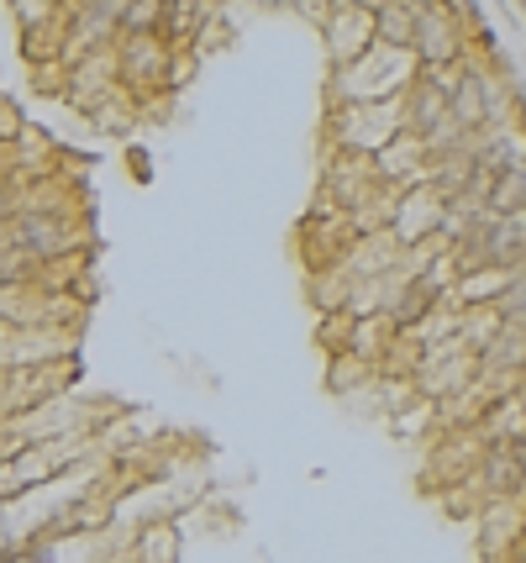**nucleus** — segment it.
I'll return each instance as SVG.
<instances>
[{"mask_svg":"<svg viewBox=\"0 0 526 563\" xmlns=\"http://www.w3.org/2000/svg\"><path fill=\"white\" fill-rule=\"evenodd\" d=\"M416 58L395 48H369L358 64L348 69H326V90H322V111H337V106H363V100H401L416 79Z\"/></svg>","mask_w":526,"mask_h":563,"instance_id":"f257e3e1","label":"nucleus"},{"mask_svg":"<svg viewBox=\"0 0 526 563\" xmlns=\"http://www.w3.org/2000/svg\"><path fill=\"white\" fill-rule=\"evenodd\" d=\"M401 137V100H363L322 111V147L326 153H369L379 158Z\"/></svg>","mask_w":526,"mask_h":563,"instance_id":"f03ea898","label":"nucleus"},{"mask_svg":"<svg viewBox=\"0 0 526 563\" xmlns=\"http://www.w3.org/2000/svg\"><path fill=\"white\" fill-rule=\"evenodd\" d=\"M116 69H122V90L137 106H153L175 90V48L153 32V37H122L116 43Z\"/></svg>","mask_w":526,"mask_h":563,"instance_id":"7ed1b4c3","label":"nucleus"},{"mask_svg":"<svg viewBox=\"0 0 526 563\" xmlns=\"http://www.w3.org/2000/svg\"><path fill=\"white\" fill-rule=\"evenodd\" d=\"M358 221L343 217V211H305L295 221V258H301L305 279L311 274H326V269H343L358 247Z\"/></svg>","mask_w":526,"mask_h":563,"instance_id":"20e7f679","label":"nucleus"},{"mask_svg":"<svg viewBox=\"0 0 526 563\" xmlns=\"http://www.w3.org/2000/svg\"><path fill=\"white\" fill-rule=\"evenodd\" d=\"M322 53H326V69H348L358 64L363 53L374 48V5L369 0H322Z\"/></svg>","mask_w":526,"mask_h":563,"instance_id":"39448f33","label":"nucleus"},{"mask_svg":"<svg viewBox=\"0 0 526 563\" xmlns=\"http://www.w3.org/2000/svg\"><path fill=\"white\" fill-rule=\"evenodd\" d=\"M416 69H448L469 58V37H463V16L448 0H416V43H411Z\"/></svg>","mask_w":526,"mask_h":563,"instance_id":"423d86ee","label":"nucleus"},{"mask_svg":"<svg viewBox=\"0 0 526 563\" xmlns=\"http://www.w3.org/2000/svg\"><path fill=\"white\" fill-rule=\"evenodd\" d=\"M122 43V0H69V64Z\"/></svg>","mask_w":526,"mask_h":563,"instance_id":"0eeeda50","label":"nucleus"},{"mask_svg":"<svg viewBox=\"0 0 526 563\" xmlns=\"http://www.w3.org/2000/svg\"><path fill=\"white\" fill-rule=\"evenodd\" d=\"M122 90V69H116V48L105 53H90V58H75L69 74H64V106L90 117L101 100H111Z\"/></svg>","mask_w":526,"mask_h":563,"instance_id":"6e6552de","label":"nucleus"},{"mask_svg":"<svg viewBox=\"0 0 526 563\" xmlns=\"http://www.w3.org/2000/svg\"><path fill=\"white\" fill-rule=\"evenodd\" d=\"M443 211H448V200L437 196V185H411L401 190V206H395V221H390V232L401 238L405 247H422L432 238H443Z\"/></svg>","mask_w":526,"mask_h":563,"instance_id":"1a4fd4ad","label":"nucleus"},{"mask_svg":"<svg viewBox=\"0 0 526 563\" xmlns=\"http://www.w3.org/2000/svg\"><path fill=\"white\" fill-rule=\"evenodd\" d=\"M452 295L437 285V279H426V274H416V279H405L401 295L390 300V311H384V321H390V332H401V338H411L416 327H422L426 317H437L443 306H448Z\"/></svg>","mask_w":526,"mask_h":563,"instance_id":"9d476101","label":"nucleus"},{"mask_svg":"<svg viewBox=\"0 0 526 563\" xmlns=\"http://www.w3.org/2000/svg\"><path fill=\"white\" fill-rule=\"evenodd\" d=\"M526 532V500H490L479 511V559H511Z\"/></svg>","mask_w":526,"mask_h":563,"instance_id":"9b49d317","label":"nucleus"},{"mask_svg":"<svg viewBox=\"0 0 526 563\" xmlns=\"http://www.w3.org/2000/svg\"><path fill=\"white\" fill-rule=\"evenodd\" d=\"M374 164H379V179H384V185H395V190H411V185H422L426 169H432V147H426L422 137L401 132L395 143L379 153Z\"/></svg>","mask_w":526,"mask_h":563,"instance_id":"f8f14e48","label":"nucleus"},{"mask_svg":"<svg viewBox=\"0 0 526 563\" xmlns=\"http://www.w3.org/2000/svg\"><path fill=\"white\" fill-rule=\"evenodd\" d=\"M211 16H216V5H205V0H164V43L175 53H195Z\"/></svg>","mask_w":526,"mask_h":563,"instance_id":"ddd939ff","label":"nucleus"},{"mask_svg":"<svg viewBox=\"0 0 526 563\" xmlns=\"http://www.w3.org/2000/svg\"><path fill=\"white\" fill-rule=\"evenodd\" d=\"M374 37L379 48L411 53V43H416V0H374Z\"/></svg>","mask_w":526,"mask_h":563,"instance_id":"4468645a","label":"nucleus"},{"mask_svg":"<svg viewBox=\"0 0 526 563\" xmlns=\"http://www.w3.org/2000/svg\"><path fill=\"white\" fill-rule=\"evenodd\" d=\"M379 379V368L369 358H358V353H337V358H326V374L322 385L332 400H352V395H363L369 385Z\"/></svg>","mask_w":526,"mask_h":563,"instance_id":"2eb2a0df","label":"nucleus"},{"mask_svg":"<svg viewBox=\"0 0 526 563\" xmlns=\"http://www.w3.org/2000/svg\"><path fill=\"white\" fill-rule=\"evenodd\" d=\"M85 122L96 126L101 137H116V143H132V132H137V122H143V106L137 100L126 96V90H116L111 100H101Z\"/></svg>","mask_w":526,"mask_h":563,"instance_id":"dca6fc26","label":"nucleus"},{"mask_svg":"<svg viewBox=\"0 0 526 563\" xmlns=\"http://www.w3.org/2000/svg\"><path fill=\"white\" fill-rule=\"evenodd\" d=\"M352 269L343 264V269H326V274H311L305 279V300H311V311L316 317H332V311H348V300H352Z\"/></svg>","mask_w":526,"mask_h":563,"instance_id":"f3484780","label":"nucleus"},{"mask_svg":"<svg viewBox=\"0 0 526 563\" xmlns=\"http://www.w3.org/2000/svg\"><path fill=\"white\" fill-rule=\"evenodd\" d=\"M490 217H526V158L490 185Z\"/></svg>","mask_w":526,"mask_h":563,"instance_id":"a211bd4d","label":"nucleus"},{"mask_svg":"<svg viewBox=\"0 0 526 563\" xmlns=\"http://www.w3.org/2000/svg\"><path fill=\"white\" fill-rule=\"evenodd\" d=\"M164 37V0H122V37Z\"/></svg>","mask_w":526,"mask_h":563,"instance_id":"6ab92c4d","label":"nucleus"},{"mask_svg":"<svg viewBox=\"0 0 526 563\" xmlns=\"http://www.w3.org/2000/svg\"><path fill=\"white\" fill-rule=\"evenodd\" d=\"M352 327H358V317H352V311H332V317H316V347H322L326 358L348 353V347H352Z\"/></svg>","mask_w":526,"mask_h":563,"instance_id":"aec40b11","label":"nucleus"},{"mask_svg":"<svg viewBox=\"0 0 526 563\" xmlns=\"http://www.w3.org/2000/svg\"><path fill=\"white\" fill-rule=\"evenodd\" d=\"M505 327H526V274H511L505 279V290L495 295V306H490Z\"/></svg>","mask_w":526,"mask_h":563,"instance_id":"412c9836","label":"nucleus"},{"mask_svg":"<svg viewBox=\"0 0 526 563\" xmlns=\"http://www.w3.org/2000/svg\"><path fill=\"white\" fill-rule=\"evenodd\" d=\"M53 11H58V0H16V5H11V22L32 26V22H48Z\"/></svg>","mask_w":526,"mask_h":563,"instance_id":"4be33fe9","label":"nucleus"},{"mask_svg":"<svg viewBox=\"0 0 526 563\" xmlns=\"http://www.w3.org/2000/svg\"><path fill=\"white\" fill-rule=\"evenodd\" d=\"M126 179L132 185H153V153L137 143H126Z\"/></svg>","mask_w":526,"mask_h":563,"instance_id":"5701e85b","label":"nucleus"}]
</instances>
